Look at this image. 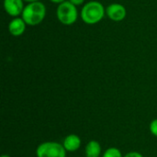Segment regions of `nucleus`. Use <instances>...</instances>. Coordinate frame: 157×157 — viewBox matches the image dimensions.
I'll use <instances>...</instances> for the list:
<instances>
[{"label":"nucleus","instance_id":"f03ea898","mask_svg":"<svg viewBox=\"0 0 157 157\" xmlns=\"http://www.w3.org/2000/svg\"><path fill=\"white\" fill-rule=\"evenodd\" d=\"M105 15V9L101 3L91 1L85 5L82 9L81 17L85 23L93 25L99 22Z\"/></svg>","mask_w":157,"mask_h":157},{"label":"nucleus","instance_id":"20e7f679","mask_svg":"<svg viewBox=\"0 0 157 157\" xmlns=\"http://www.w3.org/2000/svg\"><path fill=\"white\" fill-rule=\"evenodd\" d=\"M36 155L37 157H66V150L56 142H46L38 146Z\"/></svg>","mask_w":157,"mask_h":157},{"label":"nucleus","instance_id":"4468645a","mask_svg":"<svg viewBox=\"0 0 157 157\" xmlns=\"http://www.w3.org/2000/svg\"><path fill=\"white\" fill-rule=\"evenodd\" d=\"M51 1L53 3H56V4H62V3L65 2V0H51Z\"/></svg>","mask_w":157,"mask_h":157},{"label":"nucleus","instance_id":"423d86ee","mask_svg":"<svg viewBox=\"0 0 157 157\" xmlns=\"http://www.w3.org/2000/svg\"><path fill=\"white\" fill-rule=\"evenodd\" d=\"M4 8L12 17L20 15L24 10L23 0H4Z\"/></svg>","mask_w":157,"mask_h":157},{"label":"nucleus","instance_id":"7ed1b4c3","mask_svg":"<svg viewBox=\"0 0 157 157\" xmlns=\"http://www.w3.org/2000/svg\"><path fill=\"white\" fill-rule=\"evenodd\" d=\"M57 17L59 21L64 25H72L74 24L77 19V9L74 4H72L70 1H65L57 8L56 11Z\"/></svg>","mask_w":157,"mask_h":157},{"label":"nucleus","instance_id":"9d476101","mask_svg":"<svg viewBox=\"0 0 157 157\" xmlns=\"http://www.w3.org/2000/svg\"><path fill=\"white\" fill-rule=\"evenodd\" d=\"M102 157H123L121 155V152L116 148V147H110L109 149H107Z\"/></svg>","mask_w":157,"mask_h":157},{"label":"nucleus","instance_id":"f8f14e48","mask_svg":"<svg viewBox=\"0 0 157 157\" xmlns=\"http://www.w3.org/2000/svg\"><path fill=\"white\" fill-rule=\"evenodd\" d=\"M123 157H144L140 153H138V152H130V153H128L125 156Z\"/></svg>","mask_w":157,"mask_h":157},{"label":"nucleus","instance_id":"dca6fc26","mask_svg":"<svg viewBox=\"0 0 157 157\" xmlns=\"http://www.w3.org/2000/svg\"><path fill=\"white\" fill-rule=\"evenodd\" d=\"M1 157H10V156H9V155H3Z\"/></svg>","mask_w":157,"mask_h":157},{"label":"nucleus","instance_id":"0eeeda50","mask_svg":"<svg viewBox=\"0 0 157 157\" xmlns=\"http://www.w3.org/2000/svg\"><path fill=\"white\" fill-rule=\"evenodd\" d=\"M63 145L66 152H75L81 146V139L76 134H70L64 139Z\"/></svg>","mask_w":157,"mask_h":157},{"label":"nucleus","instance_id":"39448f33","mask_svg":"<svg viewBox=\"0 0 157 157\" xmlns=\"http://www.w3.org/2000/svg\"><path fill=\"white\" fill-rule=\"evenodd\" d=\"M106 11L108 17L113 21H121L126 17V9L121 4H111Z\"/></svg>","mask_w":157,"mask_h":157},{"label":"nucleus","instance_id":"ddd939ff","mask_svg":"<svg viewBox=\"0 0 157 157\" xmlns=\"http://www.w3.org/2000/svg\"><path fill=\"white\" fill-rule=\"evenodd\" d=\"M72 4H74L75 6H79V5H81V4H83V2L85 1V0H69Z\"/></svg>","mask_w":157,"mask_h":157},{"label":"nucleus","instance_id":"6e6552de","mask_svg":"<svg viewBox=\"0 0 157 157\" xmlns=\"http://www.w3.org/2000/svg\"><path fill=\"white\" fill-rule=\"evenodd\" d=\"M26 29V23L23 20V18H14L8 25L9 32L13 36H20L24 33Z\"/></svg>","mask_w":157,"mask_h":157},{"label":"nucleus","instance_id":"1a4fd4ad","mask_svg":"<svg viewBox=\"0 0 157 157\" xmlns=\"http://www.w3.org/2000/svg\"><path fill=\"white\" fill-rule=\"evenodd\" d=\"M86 157H99L101 154V146L97 141H90L85 149Z\"/></svg>","mask_w":157,"mask_h":157},{"label":"nucleus","instance_id":"2eb2a0df","mask_svg":"<svg viewBox=\"0 0 157 157\" xmlns=\"http://www.w3.org/2000/svg\"><path fill=\"white\" fill-rule=\"evenodd\" d=\"M24 1H27V2H29V3H33V2H38L39 0H24Z\"/></svg>","mask_w":157,"mask_h":157},{"label":"nucleus","instance_id":"f257e3e1","mask_svg":"<svg viewBox=\"0 0 157 157\" xmlns=\"http://www.w3.org/2000/svg\"><path fill=\"white\" fill-rule=\"evenodd\" d=\"M46 15V7L45 6L38 1L29 3L27 6H25L22 12V18L26 24L30 26H35L40 24L45 17Z\"/></svg>","mask_w":157,"mask_h":157},{"label":"nucleus","instance_id":"9b49d317","mask_svg":"<svg viewBox=\"0 0 157 157\" xmlns=\"http://www.w3.org/2000/svg\"><path fill=\"white\" fill-rule=\"evenodd\" d=\"M150 132L153 135L157 137V119L152 121V122L150 123Z\"/></svg>","mask_w":157,"mask_h":157}]
</instances>
